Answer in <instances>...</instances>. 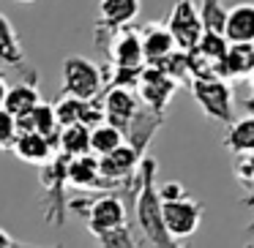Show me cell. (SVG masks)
<instances>
[{
	"mask_svg": "<svg viewBox=\"0 0 254 248\" xmlns=\"http://www.w3.org/2000/svg\"><path fill=\"white\" fill-rule=\"evenodd\" d=\"M104 123L115 126L118 131L126 137V131L131 128L134 117L139 115V104H137V96L126 88H112L110 93L104 96Z\"/></svg>",
	"mask_w": 254,
	"mask_h": 248,
	"instance_id": "8",
	"label": "cell"
},
{
	"mask_svg": "<svg viewBox=\"0 0 254 248\" xmlns=\"http://www.w3.org/2000/svg\"><path fill=\"white\" fill-rule=\"evenodd\" d=\"M11 150L17 153L19 161H25V164H39V166H47L58 155V145L50 142V139H44L41 134H36V131L17 134Z\"/></svg>",
	"mask_w": 254,
	"mask_h": 248,
	"instance_id": "10",
	"label": "cell"
},
{
	"mask_svg": "<svg viewBox=\"0 0 254 248\" xmlns=\"http://www.w3.org/2000/svg\"><path fill=\"white\" fill-rule=\"evenodd\" d=\"M243 106H246V109H249V115L254 117V96H252V99H246V101H243Z\"/></svg>",
	"mask_w": 254,
	"mask_h": 248,
	"instance_id": "30",
	"label": "cell"
},
{
	"mask_svg": "<svg viewBox=\"0 0 254 248\" xmlns=\"http://www.w3.org/2000/svg\"><path fill=\"white\" fill-rule=\"evenodd\" d=\"M137 88H139L142 101L150 106V109H153V112H164L167 104H170V99L175 96L178 82H172V79L161 71V68L148 66V68H142V71H139Z\"/></svg>",
	"mask_w": 254,
	"mask_h": 248,
	"instance_id": "7",
	"label": "cell"
},
{
	"mask_svg": "<svg viewBox=\"0 0 254 248\" xmlns=\"http://www.w3.org/2000/svg\"><path fill=\"white\" fill-rule=\"evenodd\" d=\"M139 44H142V57L148 66H159L167 55L175 52V41L161 25H148L145 33L139 36Z\"/></svg>",
	"mask_w": 254,
	"mask_h": 248,
	"instance_id": "14",
	"label": "cell"
},
{
	"mask_svg": "<svg viewBox=\"0 0 254 248\" xmlns=\"http://www.w3.org/2000/svg\"><path fill=\"white\" fill-rule=\"evenodd\" d=\"M14 139H17V123L6 109H0V150H11Z\"/></svg>",
	"mask_w": 254,
	"mask_h": 248,
	"instance_id": "27",
	"label": "cell"
},
{
	"mask_svg": "<svg viewBox=\"0 0 254 248\" xmlns=\"http://www.w3.org/2000/svg\"><path fill=\"white\" fill-rule=\"evenodd\" d=\"M139 6L142 0H101V19L112 28H121L128 25L131 19L139 17Z\"/></svg>",
	"mask_w": 254,
	"mask_h": 248,
	"instance_id": "19",
	"label": "cell"
},
{
	"mask_svg": "<svg viewBox=\"0 0 254 248\" xmlns=\"http://www.w3.org/2000/svg\"><path fill=\"white\" fill-rule=\"evenodd\" d=\"M58 153L66 158H79L90 153V128L82 123H74L58 131Z\"/></svg>",
	"mask_w": 254,
	"mask_h": 248,
	"instance_id": "16",
	"label": "cell"
},
{
	"mask_svg": "<svg viewBox=\"0 0 254 248\" xmlns=\"http://www.w3.org/2000/svg\"><path fill=\"white\" fill-rule=\"evenodd\" d=\"M221 36L227 44H252L254 41V3H238L227 11Z\"/></svg>",
	"mask_w": 254,
	"mask_h": 248,
	"instance_id": "11",
	"label": "cell"
},
{
	"mask_svg": "<svg viewBox=\"0 0 254 248\" xmlns=\"http://www.w3.org/2000/svg\"><path fill=\"white\" fill-rule=\"evenodd\" d=\"M191 96L205 112V117L219 123H232V90L224 79H191Z\"/></svg>",
	"mask_w": 254,
	"mask_h": 248,
	"instance_id": "3",
	"label": "cell"
},
{
	"mask_svg": "<svg viewBox=\"0 0 254 248\" xmlns=\"http://www.w3.org/2000/svg\"><path fill=\"white\" fill-rule=\"evenodd\" d=\"M227 50H230V44H227L224 36H219V33H202V39H199V44L191 50V55H197L202 63H208V66L213 68V74H216V66L224 60Z\"/></svg>",
	"mask_w": 254,
	"mask_h": 248,
	"instance_id": "20",
	"label": "cell"
},
{
	"mask_svg": "<svg viewBox=\"0 0 254 248\" xmlns=\"http://www.w3.org/2000/svg\"><path fill=\"white\" fill-rule=\"evenodd\" d=\"M101 85H104V77L93 60L79 55H71L63 60V93L68 99L96 101V96L101 93Z\"/></svg>",
	"mask_w": 254,
	"mask_h": 248,
	"instance_id": "2",
	"label": "cell"
},
{
	"mask_svg": "<svg viewBox=\"0 0 254 248\" xmlns=\"http://www.w3.org/2000/svg\"><path fill=\"white\" fill-rule=\"evenodd\" d=\"M19 3H33V0H19Z\"/></svg>",
	"mask_w": 254,
	"mask_h": 248,
	"instance_id": "32",
	"label": "cell"
},
{
	"mask_svg": "<svg viewBox=\"0 0 254 248\" xmlns=\"http://www.w3.org/2000/svg\"><path fill=\"white\" fill-rule=\"evenodd\" d=\"M249 82H252V90H254V71L249 74Z\"/></svg>",
	"mask_w": 254,
	"mask_h": 248,
	"instance_id": "31",
	"label": "cell"
},
{
	"mask_svg": "<svg viewBox=\"0 0 254 248\" xmlns=\"http://www.w3.org/2000/svg\"><path fill=\"white\" fill-rule=\"evenodd\" d=\"M224 148L235 155L254 153V117H241L230 123V131L224 134Z\"/></svg>",
	"mask_w": 254,
	"mask_h": 248,
	"instance_id": "18",
	"label": "cell"
},
{
	"mask_svg": "<svg viewBox=\"0 0 254 248\" xmlns=\"http://www.w3.org/2000/svg\"><path fill=\"white\" fill-rule=\"evenodd\" d=\"M85 221H88V229L93 232L96 237L104 235V232L121 229V226H126V204H123L121 197H115V194H104V197H99L96 202L90 199Z\"/></svg>",
	"mask_w": 254,
	"mask_h": 248,
	"instance_id": "6",
	"label": "cell"
},
{
	"mask_svg": "<svg viewBox=\"0 0 254 248\" xmlns=\"http://www.w3.org/2000/svg\"><path fill=\"white\" fill-rule=\"evenodd\" d=\"M112 63L121 71H142L145 57H142V44L134 30H123L115 41H112Z\"/></svg>",
	"mask_w": 254,
	"mask_h": 248,
	"instance_id": "12",
	"label": "cell"
},
{
	"mask_svg": "<svg viewBox=\"0 0 254 248\" xmlns=\"http://www.w3.org/2000/svg\"><path fill=\"white\" fill-rule=\"evenodd\" d=\"M161 221H164V229L172 240L191 237L199 229V221H202V204L191 197L161 202Z\"/></svg>",
	"mask_w": 254,
	"mask_h": 248,
	"instance_id": "5",
	"label": "cell"
},
{
	"mask_svg": "<svg viewBox=\"0 0 254 248\" xmlns=\"http://www.w3.org/2000/svg\"><path fill=\"white\" fill-rule=\"evenodd\" d=\"M137 166H139V150L134 148V145L123 142L121 148H115L112 153H107L99 158V175H101V180L115 186V183L131 177L134 172H137Z\"/></svg>",
	"mask_w": 254,
	"mask_h": 248,
	"instance_id": "9",
	"label": "cell"
},
{
	"mask_svg": "<svg viewBox=\"0 0 254 248\" xmlns=\"http://www.w3.org/2000/svg\"><path fill=\"white\" fill-rule=\"evenodd\" d=\"M30 126H33L36 134H41L44 139H50V142L58 145V131H61V128H58L52 104H44V101H41V104L30 112Z\"/></svg>",
	"mask_w": 254,
	"mask_h": 248,
	"instance_id": "23",
	"label": "cell"
},
{
	"mask_svg": "<svg viewBox=\"0 0 254 248\" xmlns=\"http://www.w3.org/2000/svg\"><path fill=\"white\" fill-rule=\"evenodd\" d=\"M41 104V96L39 90L33 88V85H14V88H8L6 93V101H3V109L8 112V115L17 120V117H25L30 115V112L36 109V106Z\"/></svg>",
	"mask_w": 254,
	"mask_h": 248,
	"instance_id": "17",
	"label": "cell"
},
{
	"mask_svg": "<svg viewBox=\"0 0 254 248\" xmlns=\"http://www.w3.org/2000/svg\"><path fill=\"white\" fill-rule=\"evenodd\" d=\"M254 71V50L252 44H230L224 60L216 66V79H241Z\"/></svg>",
	"mask_w": 254,
	"mask_h": 248,
	"instance_id": "13",
	"label": "cell"
},
{
	"mask_svg": "<svg viewBox=\"0 0 254 248\" xmlns=\"http://www.w3.org/2000/svg\"><path fill=\"white\" fill-rule=\"evenodd\" d=\"M55 120H58V128H66V126H74V123H82V115H85V101H77V99H68L63 96L55 106Z\"/></svg>",
	"mask_w": 254,
	"mask_h": 248,
	"instance_id": "24",
	"label": "cell"
},
{
	"mask_svg": "<svg viewBox=\"0 0 254 248\" xmlns=\"http://www.w3.org/2000/svg\"><path fill=\"white\" fill-rule=\"evenodd\" d=\"M0 60L8 63V66H19L22 63V44L17 39V30H14L11 19L0 14Z\"/></svg>",
	"mask_w": 254,
	"mask_h": 248,
	"instance_id": "22",
	"label": "cell"
},
{
	"mask_svg": "<svg viewBox=\"0 0 254 248\" xmlns=\"http://www.w3.org/2000/svg\"><path fill=\"white\" fill-rule=\"evenodd\" d=\"M99 240H101V248H139L137 243H134L131 229H128V226L104 232V235H99Z\"/></svg>",
	"mask_w": 254,
	"mask_h": 248,
	"instance_id": "26",
	"label": "cell"
},
{
	"mask_svg": "<svg viewBox=\"0 0 254 248\" xmlns=\"http://www.w3.org/2000/svg\"><path fill=\"white\" fill-rule=\"evenodd\" d=\"M153 172H156V164L150 158H145L142 169L137 175V204H134L139 229H142V235L156 248H178L175 240L167 235L164 221H161V199H159V191L153 186Z\"/></svg>",
	"mask_w": 254,
	"mask_h": 248,
	"instance_id": "1",
	"label": "cell"
},
{
	"mask_svg": "<svg viewBox=\"0 0 254 248\" xmlns=\"http://www.w3.org/2000/svg\"><path fill=\"white\" fill-rule=\"evenodd\" d=\"M66 183L77 188H99V186H110L107 180H101L99 175V158L96 155H79V158H68L66 161Z\"/></svg>",
	"mask_w": 254,
	"mask_h": 248,
	"instance_id": "15",
	"label": "cell"
},
{
	"mask_svg": "<svg viewBox=\"0 0 254 248\" xmlns=\"http://www.w3.org/2000/svg\"><path fill=\"white\" fill-rule=\"evenodd\" d=\"M6 93H8V85H6V79L0 77V109H3V101H6Z\"/></svg>",
	"mask_w": 254,
	"mask_h": 248,
	"instance_id": "29",
	"label": "cell"
},
{
	"mask_svg": "<svg viewBox=\"0 0 254 248\" xmlns=\"http://www.w3.org/2000/svg\"><path fill=\"white\" fill-rule=\"evenodd\" d=\"M123 139L126 137H123L115 126H110V123H99V126L90 128V153H96V158H101V155L112 153L115 148H121Z\"/></svg>",
	"mask_w": 254,
	"mask_h": 248,
	"instance_id": "21",
	"label": "cell"
},
{
	"mask_svg": "<svg viewBox=\"0 0 254 248\" xmlns=\"http://www.w3.org/2000/svg\"><path fill=\"white\" fill-rule=\"evenodd\" d=\"M224 17L227 11L219 6V0H202V11H199V22H202V33H219L224 30Z\"/></svg>",
	"mask_w": 254,
	"mask_h": 248,
	"instance_id": "25",
	"label": "cell"
},
{
	"mask_svg": "<svg viewBox=\"0 0 254 248\" xmlns=\"http://www.w3.org/2000/svg\"><path fill=\"white\" fill-rule=\"evenodd\" d=\"M156 191H159L161 202H172V199H181L183 197V186H181V183H167V186L156 188Z\"/></svg>",
	"mask_w": 254,
	"mask_h": 248,
	"instance_id": "28",
	"label": "cell"
},
{
	"mask_svg": "<svg viewBox=\"0 0 254 248\" xmlns=\"http://www.w3.org/2000/svg\"><path fill=\"white\" fill-rule=\"evenodd\" d=\"M252 50H254V41H252Z\"/></svg>",
	"mask_w": 254,
	"mask_h": 248,
	"instance_id": "33",
	"label": "cell"
},
{
	"mask_svg": "<svg viewBox=\"0 0 254 248\" xmlns=\"http://www.w3.org/2000/svg\"><path fill=\"white\" fill-rule=\"evenodd\" d=\"M167 33L172 36L178 52H191L202 39V22H199V11L191 0H178L167 19Z\"/></svg>",
	"mask_w": 254,
	"mask_h": 248,
	"instance_id": "4",
	"label": "cell"
}]
</instances>
